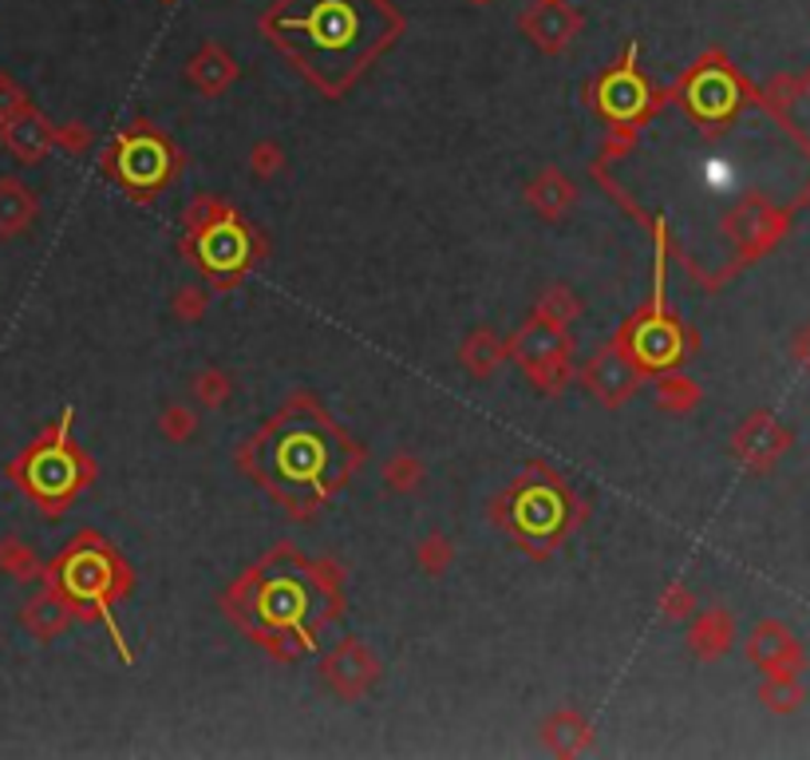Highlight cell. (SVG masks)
<instances>
[{
  "mask_svg": "<svg viewBox=\"0 0 810 760\" xmlns=\"http://www.w3.org/2000/svg\"><path fill=\"white\" fill-rule=\"evenodd\" d=\"M242 464L289 515H309L349 479L356 447L312 400H292L245 444Z\"/></svg>",
  "mask_w": 810,
  "mask_h": 760,
  "instance_id": "cell-1",
  "label": "cell"
},
{
  "mask_svg": "<svg viewBox=\"0 0 810 760\" xmlns=\"http://www.w3.org/2000/svg\"><path fill=\"white\" fill-rule=\"evenodd\" d=\"M380 17H387L384 0H312L305 12L269 20V29L305 76L337 95L387 44V29H376Z\"/></svg>",
  "mask_w": 810,
  "mask_h": 760,
  "instance_id": "cell-2",
  "label": "cell"
},
{
  "mask_svg": "<svg viewBox=\"0 0 810 760\" xmlns=\"http://www.w3.org/2000/svg\"><path fill=\"white\" fill-rule=\"evenodd\" d=\"M230 614L242 622L257 642L285 646L289 637L309 646V626L317 630V618H329L337 610V594L321 590L317 574L305 559L292 551H277L249 570L234 590H230Z\"/></svg>",
  "mask_w": 810,
  "mask_h": 760,
  "instance_id": "cell-3",
  "label": "cell"
},
{
  "mask_svg": "<svg viewBox=\"0 0 810 760\" xmlns=\"http://www.w3.org/2000/svg\"><path fill=\"white\" fill-rule=\"evenodd\" d=\"M67 428H72V412L60 416V424L52 432H44L40 444H32L24 456L12 464V475L20 479V487L44 507H64L79 487L92 479V464L79 452L72 440H67Z\"/></svg>",
  "mask_w": 810,
  "mask_h": 760,
  "instance_id": "cell-4",
  "label": "cell"
},
{
  "mask_svg": "<svg viewBox=\"0 0 810 760\" xmlns=\"http://www.w3.org/2000/svg\"><path fill=\"white\" fill-rule=\"evenodd\" d=\"M52 579H56V590L72 606H87L111 622L107 610H111V599L122 590V582H127V567L99 539H79L52 567Z\"/></svg>",
  "mask_w": 810,
  "mask_h": 760,
  "instance_id": "cell-5",
  "label": "cell"
},
{
  "mask_svg": "<svg viewBox=\"0 0 810 760\" xmlns=\"http://www.w3.org/2000/svg\"><path fill=\"white\" fill-rule=\"evenodd\" d=\"M660 289H664V262L657 266V297H652V305L621 332L625 349H629L632 361L641 365V372L644 369L649 372L676 369V365L689 357V332L680 329L676 317H669V309H664V294H660Z\"/></svg>",
  "mask_w": 810,
  "mask_h": 760,
  "instance_id": "cell-6",
  "label": "cell"
},
{
  "mask_svg": "<svg viewBox=\"0 0 810 760\" xmlns=\"http://www.w3.org/2000/svg\"><path fill=\"white\" fill-rule=\"evenodd\" d=\"M569 499L554 479H522L507 495V527L519 535L526 547L534 542H554L566 531Z\"/></svg>",
  "mask_w": 810,
  "mask_h": 760,
  "instance_id": "cell-7",
  "label": "cell"
},
{
  "mask_svg": "<svg viewBox=\"0 0 810 760\" xmlns=\"http://www.w3.org/2000/svg\"><path fill=\"white\" fill-rule=\"evenodd\" d=\"M190 246L199 254V266L206 274H214L217 282H234L249 262H254V234L245 230V222H237L234 214H222L210 226L190 234Z\"/></svg>",
  "mask_w": 810,
  "mask_h": 760,
  "instance_id": "cell-8",
  "label": "cell"
},
{
  "mask_svg": "<svg viewBox=\"0 0 810 760\" xmlns=\"http://www.w3.org/2000/svg\"><path fill=\"white\" fill-rule=\"evenodd\" d=\"M597 107H601V115L621 135L632 131L637 124H644L652 115L657 99H652V87H649V80L641 76V67H637V56H632V52L625 64H617L612 72L601 76V84H597Z\"/></svg>",
  "mask_w": 810,
  "mask_h": 760,
  "instance_id": "cell-9",
  "label": "cell"
},
{
  "mask_svg": "<svg viewBox=\"0 0 810 760\" xmlns=\"http://www.w3.org/2000/svg\"><path fill=\"white\" fill-rule=\"evenodd\" d=\"M111 167L131 190H139V194H151V190H159L162 182L170 179V171H174V151L167 147V139H162V135L139 127V131L122 135V139H119Z\"/></svg>",
  "mask_w": 810,
  "mask_h": 760,
  "instance_id": "cell-10",
  "label": "cell"
},
{
  "mask_svg": "<svg viewBox=\"0 0 810 760\" xmlns=\"http://www.w3.org/2000/svg\"><path fill=\"white\" fill-rule=\"evenodd\" d=\"M684 112L696 119L700 127H716L724 119H732V112L739 107V84L727 67H700L684 80Z\"/></svg>",
  "mask_w": 810,
  "mask_h": 760,
  "instance_id": "cell-11",
  "label": "cell"
},
{
  "mask_svg": "<svg viewBox=\"0 0 810 760\" xmlns=\"http://www.w3.org/2000/svg\"><path fill=\"white\" fill-rule=\"evenodd\" d=\"M637 372H641V365L632 361L629 352L601 349L594 361L585 365V384H589V392H594L597 400H605V404H621V400L632 397V389H637Z\"/></svg>",
  "mask_w": 810,
  "mask_h": 760,
  "instance_id": "cell-12",
  "label": "cell"
},
{
  "mask_svg": "<svg viewBox=\"0 0 810 760\" xmlns=\"http://www.w3.org/2000/svg\"><path fill=\"white\" fill-rule=\"evenodd\" d=\"M522 29L526 36L534 40L537 48H546V52H562V48L574 40V32L582 29V17H577L569 4H557V0H546V4H537L522 17Z\"/></svg>",
  "mask_w": 810,
  "mask_h": 760,
  "instance_id": "cell-13",
  "label": "cell"
},
{
  "mask_svg": "<svg viewBox=\"0 0 810 760\" xmlns=\"http://www.w3.org/2000/svg\"><path fill=\"white\" fill-rule=\"evenodd\" d=\"M376 674H380L376 662H372V654H367L360 642H344V646L324 662V677H329L332 689H337L340 697L364 694L367 685L376 682Z\"/></svg>",
  "mask_w": 810,
  "mask_h": 760,
  "instance_id": "cell-14",
  "label": "cell"
},
{
  "mask_svg": "<svg viewBox=\"0 0 810 760\" xmlns=\"http://www.w3.org/2000/svg\"><path fill=\"white\" fill-rule=\"evenodd\" d=\"M4 147H9L20 162H36L56 147V127L47 124L44 115L32 112V107H24L17 119L4 124Z\"/></svg>",
  "mask_w": 810,
  "mask_h": 760,
  "instance_id": "cell-15",
  "label": "cell"
},
{
  "mask_svg": "<svg viewBox=\"0 0 810 760\" xmlns=\"http://www.w3.org/2000/svg\"><path fill=\"white\" fill-rule=\"evenodd\" d=\"M186 76H190V84L199 87V92L217 95V92H226V87L237 80V64H234V60H230L226 48L206 44V48H202V52H199V56L190 60Z\"/></svg>",
  "mask_w": 810,
  "mask_h": 760,
  "instance_id": "cell-16",
  "label": "cell"
},
{
  "mask_svg": "<svg viewBox=\"0 0 810 760\" xmlns=\"http://www.w3.org/2000/svg\"><path fill=\"white\" fill-rule=\"evenodd\" d=\"M67 622H72V602H67L56 587L44 590V594H36V599L24 606V626H29V634H36L40 642L56 637Z\"/></svg>",
  "mask_w": 810,
  "mask_h": 760,
  "instance_id": "cell-17",
  "label": "cell"
},
{
  "mask_svg": "<svg viewBox=\"0 0 810 760\" xmlns=\"http://www.w3.org/2000/svg\"><path fill=\"white\" fill-rule=\"evenodd\" d=\"M32 219H36L32 190L17 179H0V234H20Z\"/></svg>",
  "mask_w": 810,
  "mask_h": 760,
  "instance_id": "cell-18",
  "label": "cell"
},
{
  "mask_svg": "<svg viewBox=\"0 0 810 760\" xmlns=\"http://www.w3.org/2000/svg\"><path fill=\"white\" fill-rule=\"evenodd\" d=\"M727 634H732V622H727L724 610H712V614H700V622L692 626L689 646L696 650L700 657H712L720 650H727Z\"/></svg>",
  "mask_w": 810,
  "mask_h": 760,
  "instance_id": "cell-19",
  "label": "cell"
},
{
  "mask_svg": "<svg viewBox=\"0 0 810 760\" xmlns=\"http://www.w3.org/2000/svg\"><path fill=\"white\" fill-rule=\"evenodd\" d=\"M530 202H534L542 214H550V219H554V214H562V210L574 202V187H569V182L562 179L557 171H546L542 179L534 182V187H530Z\"/></svg>",
  "mask_w": 810,
  "mask_h": 760,
  "instance_id": "cell-20",
  "label": "cell"
},
{
  "mask_svg": "<svg viewBox=\"0 0 810 760\" xmlns=\"http://www.w3.org/2000/svg\"><path fill=\"white\" fill-rule=\"evenodd\" d=\"M546 741L554 752H577L585 741H589V725L577 717V712H557L554 721L546 725Z\"/></svg>",
  "mask_w": 810,
  "mask_h": 760,
  "instance_id": "cell-21",
  "label": "cell"
},
{
  "mask_svg": "<svg viewBox=\"0 0 810 760\" xmlns=\"http://www.w3.org/2000/svg\"><path fill=\"white\" fill-rule=\"evenodd\" d=\"M0 570L12 574L17 582H32V579H40V559L24 547V542L9 535V539H0Z\"/></svg>",
  "mask_w": 810,
  "mask_h": 760,
  "instance_id": "cell-22",
  "label": "cell"
},
{
  "mask_svg": "<svg viewBox=\"0 0 810 760\" xmlns=\"http://www.w3.org/2000/svg\"><path fill=\"white\" fill-rule=\"evenodd\" d=\"M499 361H502V345L494 341L487 329L475 332L471 341H467V349H462V365H467L475 377H490V369Z\"/></svg>",
  "mask_w": 810,
  "mask_h": 760,
  "instance_id": "cell-23",
  "label": "cell"
},
{
  "mask_svg": "<svg viewBox=\"0 0 810 760\" xmlns=\"http://www.w3.org/2000/svg\"><path fill=\"white\" fill-rule=\"evenodd\" d=\"M577 309H582V305H577V297L569 294V289H562V285H554V289H550V294L542 297V305H537V317L562 329V325L574 321Z\"/></svg>",
  "mask_w": 810,
  "mask_h": 760,
  "instance_id": "cell-24",
  "label": "cell"
},
{
  "mask_svg": "<svg viewBox=\"0 0 810 760\" xmlns=\"http://www.w3.org/2000/svg\"><path fill=\"white\" fill-rule=\"evenodd\" d=\"M696 400H700V392L692 389L689 380H664L657 389V404L669 412H684L689 404H696Z\"/></svg>",
  "mask_w": 810,
  "mask_h": 760,
  "instance_id": "cell-25",
  "label": "cell"
},
{
  "mask_svg": "<svg viewBox=\"0 0 810 760\" xmlns=\"http://www.w3.org/2000/svg\"><path fill=\"white\" fill-rule=\"evenodd\" d=\"M387 484L396 487V492H412L415 484H419V475H424V467H419V460L412 456H396L392 464H387Z\"/></svg>",
  "mask_w": 810,
  "mask_h": 760,
  "instance_id": "cell-26",
  "label": "cell"
},
{
  "mask_svg": "<svg viewBox=\"0 0 810 760\" xmlns=\"http://www.w3.org/2000/svg\"><path fill=\"white\" fill-rule=\"evenodd\" d=\"M162 436H170V440H186V436H194V428H199V420H194V412L190 409H179V404H174V409H167L162 412Z\"/></svg>",
  "mask_w": 810,
  "mask_h": 760,
  "instance_id": "cell-27",
  "label": "cell"
},
{
  "mask_svg": "<svg viewBox=\"0 0 810 760\" xmlns=\"http://www.w3.org/2000/svg\"><path fill=\"white\" fill-rule=\"evenodd\" d=\"M24 107H29V95L20 92V84H12V76H0V127L17 119Z\"/></svg>",
  "mask_w": 810,
  "mask_h": 760,
  "instance_id": "cell-28",
  "label": "cell"
},
{
  "mask_svg": "<svg viewBox=\"0 0 810 760\" xmlns=\"http://www.w3.org/2000/svg\"><path fill=\"white\" fill-rule=\"evenodd\" d=\"M787 646V637H782V630L779 626H764L759 630V634L752 637V657L755 662H764V665H775V650H782Z\"/></svg>",
  "mask_w": 810,
  "mask_h": 760,
  "instance_id": "cell-29",
  "label": "cell"
},
{
  "mask_svg": "<svg viewBox=\"0 0 810 760\" xmlns=\"http://www.w3.org/2000/svg\"><path fill=\"white\" fill-rule=\"evenodd\" d=\"M222 214H226V207H222V202H217V199H199V202H194V207L186 210V219H182V226H186L190 234H194V230H202V226H210V222H217V219H222Z\"/></svg>",
  "mask_w": 810,
  "mask_h": 760,
  "instance_id": "cell-30",
  "label": "cell"
},
{
  "mask_svg": "<svg viewBox=\"0 0 810 760\" xmlns=\"http://www.w3.org/2000/svg\"><path fill=\"white\" fill-rule=\"evenodd\" d=\"M419 562H424L427 574H439V570H444L447 562H451V542L439 539V535H431V539H427L424 547H419Z\"/></svg>",
  "mask_w": 810,
  "mask_h": 760,
  "instance_id": "cell-31",
  "label": "cell"
},
{
  "mask_svg": "<svg viewBox=\"0 0 810 760\" xmlns=\"http://www.w3.org/2000/svg\"><path fill=\"white\" fill-rule=\"evenodd\" d=\"M194 392H199V397L206 400L210 409H217V404H222V400L230 397V380L222 377V372H202L199 384H194Z\"/></svg>",
  "mask_w": 810,
  "mask_h": 760,
  "instance_id": "cell-32",
  "label": "cell"
},
{
  "mask_svg": "<svg viewBox=\"0 0 810 760\" xmlns=\"http://www.w3.org/2000/svg\"><path fill=\"white\" fill-rule=\"evenodd\" d=\"M202 309H206V297H202L199 289H182V294L174 297V314H179L182 321H199Z\"/></svg>",
  "mask_w": 810,
  "mask_h": 760,
  "instance_id": "cell-33",
  "label": "cell"
},
{
  "mask_svg": "<svg viewBox=\"0 0 810 760\" xmlns=\"http://www.w3.org/2000/svg\"><path fill=\"white\" fill-rule=\"evenodd\" d=\"M281 147H274V142H262V147H254V155H249V162H254L257 175H274L277 167H281Z\"/></svg>",
  "mask_w": 810,
  "mask_h": 760,
  "instance_id": "cell-34",
  "label": "cell"
},
{
  "mask_svg": "<svg viewBox=\"0 0 810 760\" xmlns=\"http://www.w3.org/2000/svg\"><path fill=\"white\" fill-rule=\"evenodd\" d=\"M87 142H92V131H84L79 124L60 127V131H56V147H64V151H84Z\"/></svg>",
  "mask_w": 810,
  "mask_h": 760,
  "instance_id": "cell-35",
  "label": "cell"
},
{
  "mask_svg": "<svg viewBox=\"0 0 810 760\" xmlns=\"http://www.w3.org/2000/svg\"><path fill=\"white\" fill-rule=\"evenodd\" d=\"M692 606H696V599H692L684 587H672L669 594H664V614H669V618L692 614Z\"/></svg>",
  "mask_w": 810,
  "mask_h": 760,
  "instance_id": "cell-36",
  "label": "cell"
},
{
  "mask_svg": "<svg viewBox=\"0 0 810 760\" xmlns=\"http://www.w3.org/2000/svg\"><path fill=\"white\" fill-rule=\"evenodd\" d=\"M162 4H174V0H162Z\"/></svg>",
  "mask_w": 810,
  "mask_h": 760,
  "instance_id": "cell-37",
  "label": "cell"
},
{
  "mask_svg": "<svg viewBox=\"0 0 810 760\" xmlns=\"http://www.w3.org/2000/svg\"><path fill=\"white\" fill-rule=\"evenodd\" d=\"M475 4H487V0H475Z\"/></svg>",
  "mask_w": 810,
  "mask_h": 760,
  "instance_id": "cell-38",
  "label": "cell"
}]
</instances>
